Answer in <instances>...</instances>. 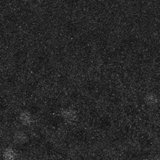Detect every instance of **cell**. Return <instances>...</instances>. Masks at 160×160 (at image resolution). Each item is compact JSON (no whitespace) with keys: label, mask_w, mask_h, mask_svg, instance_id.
I'll return each mask as SVG.
<instances>
[{"label":"cell","mask_w":160,"mask_h":160,"mask_svg":"<svg viewBox=\"0 0 160 160\" xmlns=\"http://www.w3.org/2000/svg\"><path fill=\"white\" fill-rule=\"evenodd\" d=\"M5 158L7 160H13L15 158V155L13 154V152L11 151L6 152V154H5Z\"/></svg>","instance_id":"cell-1"}]
</instances>
